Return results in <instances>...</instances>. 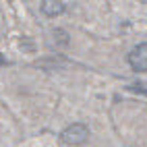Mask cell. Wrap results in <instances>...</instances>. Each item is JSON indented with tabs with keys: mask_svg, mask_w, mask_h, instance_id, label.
I'll return each instance as SVG.
<instances>
[{
	"mask_svg": "<svg viewBox=\"0 0 147 147\" xmlns=\"http://www.w3.org/2000/svg\"><path fill=\"white\" fill-rule=\"evenodd\" d=\"M129 64L133 71H147V44L135 46L129 54Z\"/></svg>",
	"mask_w": 147,
	"mask_h": 147,
	"instance_id": "cell-2",
	"label": "cell"
},
{
	"mask_svg": "<svg viewBox=\"0 0 147 147\" xmlns=\"http://www.w3.org/2000/svg\"><path fill=\"white\" fill-rule=\"evenodd\" d=\"M42 13L48 15V17H58V15L64 13V2H60V0H44Z\"/></svg>",
	"mask_w": 147,
	"mask_h": 147,
	"instance_id": "cell-3",
	"label": "cell"
},
{
	"mask_svg": "<svg viewBox=\"0 0 147 147\" xmlns=\"http://www.w3.org/2000/svg\"><path fill=\"white\" fill-rule=\"evenodd\" d=\"M2 64H6V60H4V56L0 54V66H2Z\"/></svg>",
	"mask_w": 147,
	"mask_h": 147,
	"instance_id": "cell-4",
	"label": "cell"
},
{
	"mask_svg": "<svg viewBox=\"0 0 147 147\" xmlns=\"http://www.w3.org/2000/svg\"><path fill=\"white\" fill-rule=\"evenodd\" d=\"M87 137H89V129L81 122H75L60 133V141L66 145H83L87 141Z\"/></svg>",
	"mask_w": 147,
	"mask_h": 147,
	"instance_id": "cell-1",
	"label": "cell"
}]
</instances>
